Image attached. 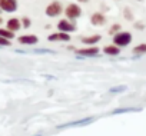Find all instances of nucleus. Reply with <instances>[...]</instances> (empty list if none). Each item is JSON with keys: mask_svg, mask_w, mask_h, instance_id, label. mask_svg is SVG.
Here are the masks:
<instances>
[{"mask_svg": "<svg viewBox=\"0 0 146 136\" xmlns=\"http://www.w3.org/2000/svg\"><path fill=\"white\" fill-rule=\"evenodd\" d=\"M63 13H64L66 19H69V20H76V19H79V17L82 16L83 12H82V7H80L78 3H69V5L64 7Z\"/></svg>", "mask_w": 146, "mask_h": 136, "instance_id": "obj_1", "label": "nucleus"}, {"mask_svg": "<svg viewBox=\"0 0 146 136\" xmlns=\"http://www.w3.org/2000/svg\"><path fill=\"white\" fill-rule=\"evenodd\" d=\"M132 43V33L130 32H119L113 36V44L117 47H126Z\"/></svg>", "mask_w": 146, "mask_h": 136, "instance_id": "obj_2", "label": "nucleus"}, {"mask_svg": "<svg viewBox=\"0 0 146 136\" xmlns=\"http://www.w3.org/2000/svg\"><path fill=\"white\" fill-rule=\"evenodd\" d=\"M63 7H62V3L60 2H57V0H53L52 3H49L47 5V7L44 9V13H46V16H49V17H57V16H60L62 13H63Z\"/></svg>", "mask_w": 146, "mask_h": 136, "instance_id": "obj_3", "label": "nucleus"}, {"mask_svg": "<svg viewBox=\"0 0 146 136\" xmlns=\"http://www.w3.org/2000/svg\"><path fill=\"white\" fill-rule=\"evenodd\" d=\"M57 32H63V33H72V32H76V25L73 23V20L69 19H62L57 23Z\"/></svg>", "mask_w": 146, "mask_h": 136, "instance_id": "obj_4", "label": "nucleus"}, {"mask_svg": "<svg viewBox=\"0 0 146 136\" xmlns=\"http://www.w3.org/2000/svg\"><path fill=\"white\" fill-rule=\"evenodd\" d=\"M0 10L6 13H15L17 10V0H0Z\"/></svg>", "mask_w": 146, "mask_h": 136, "instance_id": "obj_5", "label": "nucleus"}, {"mask_svg": "<svg viewBox=\"0 0 146 136\" xmlns=\"http://www.w3.org/2000/svg\"><path fill=\"white\" fill-rule=\"evenodd\" d=\"M19 43L20 44H25V46H33V44H37L39 42V37L36 34H22L17 37Z\"/></svg>", "mask_w": 146, "mask_h": 136, "instance_id": "obj_6", "label": "nucleus"}, {"mask_svg": "<svg viewBox=\"0 0 146 136\" xmlns=\"http://www.w3.org/2000/svg\"><path fill=\"white\" fill-rule=\"evenodd\" d=\"M76 53L79 56H83V57H93V56H98L99 54V47H96V46H88V47H83V49L76 50Z\"/></svg>", "mask_w": 146, "mask_h": 136, "instance_id": "obj_7", "label": "nucleus"}, {"mask_svg": "<svg viewBox=\"0 0 146 136\" xmlns=\"http://www.w3.org/2000/svg\"><path fill=\"white\" fill-rule=\"evenodd\" d=\"M49 42H69L70 40V34L69 33H63V32H56V33H52L49 37H47Z\"/></svg>", "mask_w": 146, "mask_h": 136, "instance_id": "obj_8", "label": "nucleus"}, {"mask_svg": "<svg viewBox=\"0 0 146 136\" xmlns=\"http://www.w3.org/2000/svg\"><path fill=\"white\" fill-rule=\"evenodd\" d=\"M6 27L9 29V30H12V32H19L20 29H22V20L20 19H17V17H10L7 22H6Z\"/></svg>", "mask_w": 146, "mask_h": 136, "instance_id": "obj_9", "label": "nucleus"}, {"mask_svg": "<svg viewBox=\"0 0 146 136\" xmlns=\"http://www.w3.org/2000/svg\"><path fill=\"white\" fill-rule=\"evenodd\" d=\"M90 23H92L93 26H103V25L106 23V17H105L103 13L96 12V13H93V15L90 16Z\"/></svg>", "mask_w": 146, "mask_h": 136, "instance_id": "obj_10", "label": "nucleus"}, {"mask_svg": "<svg viewBox=\"0 0 146 136\" xmlns=\"http://www.w3.org/2000/svg\"><path fill=\"white\" fill-rule=\"evenodd\" d=\"M102 39L100 34H92V36H86V37H82V43L83 44H88V46H95L96 43H99Z\"/></svg>", "mask_w": 146, "mask_h": 136, "instance_id": "obj_11", "label": "nucleus"}, {"mask_svg": "<svg viewBox=\"0 0 146 136\" xmlns=\"http://www.w3.org/2000/svg\"><path fill=\"white\" fill-rule=\"evenodd\" d=\"M103 53L108 56H117L120 53V47H117L116 44H109L103 47Z\"/></svg>", "mask_w": 146, "mask_h": 136, "instance_id": "obj_12", "label": "nucleus"}, {"mask_svg": "<svg viewBox=\"0 0 146 136\" xmlns=\"http://www.w3.org/2000/svg\"><path fill=\"white\" fill-rule=\"evenodd\" d=\"M0 37H5V39H15V32L9 30L7 27H0Z\"/></svg>", "mask_w": 146, "mask_h": 136, "instance_id": "obj_13", "label": "nucleus"}, {"mask_svg": "<svg viewBox=\"0 0 146 136\" xmlns=\"http://www.w3.org/2000/svg\"><path fill=\"white\" fill-rule=\"evenodd\" d=\"M133 53L135 54H143L146 53V43H142V44H137L133 47Z\"/></svg>", "mask_w": 146, "mask_h": 136, "instance_id": "obj_14", "label": "nucleus"}, {"mask_svg": "<svg viewBox=\"0 0 146 136\" xmlns=\"http://www.w3.org/2000/svg\"><path fill=\"white\" fill-rule=\"evenodd\" d=\"M20 20H22V27H25V29H29V27L32 26V20H30L27 16H23Z\"/></svg>", "mask_w": 146, "mask_h": 136, "instance_id": "obj_15", "label": "nucleus"}, {"mask_svg": "<svg viewBox=\"0 0 146 136\" xmlns=\"http://www.w3.org/2000/svg\"><path fill=\"white\" fill-rule=\"evenodd\" d=\"M123 17L126 19V20H133V15H132V12H130V9L129 7H125V10H123Z\"/></svg>", "mask_w": 146, "mask_h": 136, "instance_id": "obj_16", "label": "nucleus"}, {"mask_svg": "<svg viewBox=\"0 0 146 136\" xmlns=\"http://www.w3.org/2000/svg\"><path fill=\"white\" fill-rule=\"evenodd\" d=\"M120 27H122V26H120L119 23H116V25H113V26H112V29L109 30V33L115 36L116 33H119V32H120Z\"/></svg>", "mask_w": 146, "mask_h": 136, "instance_id": "obj_17", "label": "nucleus"}, {"mask_svg": "<svg viewBox=\"0 0 146 136\" xmlns=\"http://www.w3.org/2000/svg\"><path fill=\"white\" fill-rule=\"evenodd\" d=\"M10 44H12V40L5 39V37H0V46H10Z\"/></svg>", "mask_w": 146, "mask_h": 136, "instance_id": "obj_18", "label": "nucleus"}, {"mask_svg": "<svg viewBox=\"0 0 146 136\" xmlns=\"http://www.w3.org/2000/svg\"><path fill=\"white\" fill-rule=\"evenodd\" d=\"M122 90H125V88H113L112 89V92H122Z\"/></svg>", "mask_w": 146, "mask_h": 136, "instance_id": "obj_19", "label": "nucleus"}, {"mask_svg": "<svg viewBox=\"0 0 146 136\" xmlns=\"http://www.w3.org/2000/svg\"><path fill=\"white\" fill-rule=\"evenodd\" d=\"M135 27H136V29H140V30H142V29H143V25H142V23H135Z\"/></svg>", "mask_w": 146, "mask_h": 136, "instance_id": "obj_20", "label": "nucleus"}, {"mask_svg": "<svg viewBox=\"0 0 146 136\" xmlns=\"http://www.w3.org/2000/svg\"><path fill=\"white\" fill-rule=\"evenodd\" d=\"M79 3H82V5H85V3H89V0H78Z\"/></svg>", "mask_w": 146, "mask_h": 136, "instance_id": "obj_21", "label": "nucleus"}, {"mask_svg": "<svg viewBox=\"0 0 146 136\" xmlns=\"http://www.w3.org/2000/svg\"><path fill=\"white\" fill-rule=\"evenodd\" d=\"M2 23H3V19H2V17H0V25H2Z\"/></svg>", "mask_w": 146, "mask_h": 136, "instance_id": "obj_22", "label": "nucleus"}, {"mask_svg": "<svg viewBox=\"0 0 146 136\" xmlns=\"http://www.w3.org/2000/svg\"><path fill=\"white\" fill-rule=\"evenodd\" d=\"M137 2H143V0H137Z\"/></svg>", "mask_w": 146, "mask_h": 136, "instance_id": "obj_23", "label": "nucleus"}, {"mask_svg": "<svg viewBox=\"0 0 146 136\" xmlns=\"http://www.w3.org/2000/svg\"><path fill=\"white\" fill-rule=\"evenodd\" d=\"M0 13H2V10H0Z\"/></svg>", "mask_w": 146, "mask_h": 136, "instance_id": "obj_24", "label": "nucleus"}]
</instances>
